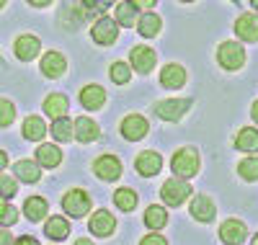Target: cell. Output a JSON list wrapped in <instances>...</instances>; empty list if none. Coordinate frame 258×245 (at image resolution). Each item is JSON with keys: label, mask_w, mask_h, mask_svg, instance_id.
Returning <instances> with one entry per match:
<instances>
[{"label": "cell", "mask_w": 258, "mask_h": 245, "mask_svg": "<svg viewBox=\"0 0 258 245\" xmlns=\"http://www.w3.org/2000/svg\"><path fill=\"white\" fill-rule=\"evenodd\" d=\"M199 152L194 150V147H181L173 152V160H170V168H173V173L178 178H191V175H197L199 170Z\"/></svg>", "instance_id": "6da1fadb"}, {"label": "cell", "mask_w": 258, "mask_h": 245, "mask_svg": "<svg viewBox=\"0 0 258 245\" xmlns=\"http://www.w3.org/2000/svg\"><path fill=\"white\" fill-rule=\"evenodd\" d=\"M217 59H220V65L225 70H240L243 62H245V49L238 41H225L217 49Z\"/></svg>", "instance_id": "7a4b0ae2"}, {"label": "cell", "mask_w": 258, "mask_h": 245, "mask_svg": "<svg viewBox=\"0 0 258 245\" xmlns=\"http://www.w3.org/2000/svg\"><path fill=\"white\" fill-rule=\"evenodd\" d=\"M62 209L68 212L70 217H83L91 212V196L85 194L83 189H73L62 196Z\"/></svg>", "instance_id": "3957f363"}, {"label": "cell", "mask_w": 258, "mask_h": 245, "mask_svg": "<svg viewBox=\"0 0 258 245\" xmlns=\"http://www.w3.org/2000/svg\"><path fill=\"white\" fill-rule=\"evenodd\" d=\"M160 196H163V202H165V204H170V207H181L186 199L191 196V186H188L186 181H176V178H170V181L163 183Z\"/></svg>", "instance_id": "277c9868"}, {"label": "cell", "mask_w": 258, "mask_h": 245, "mask_svg": "<svg viewBox=\"0 0 258 245\" xmlns=\"http://www.w3.org/2000/svg\"><path fill=\"white\" fill-rule=\"evenodd\" d=\"M191 103H194L191 98H168V101L155 103V114L160 119H165V121H176L191 108Z\"/></svg>", "instance_id": "5b68a950"}, {"label": "cell", "mask_w": 258, "mask_h": 245, "mask_svg": "<svg viewBox=\"0 0 258 245\" xmlns=\"http://www.w3.org/2000/svg\"><path fill=\"white\" fill-rule=\"evenodd\" d=\"M220 237H222L225 245H240L248 237L245 222H240V219H225L222 227H220Z\"/></svg>", "instance_id": "8992f818"}, {"label": "cell", "mask_w": 258, "mask_h": 245, "mask_svg": "<svg viewBox=\"0 0 258 245\" xmlns=\"http://www.w3.org/2000/svg\"><path fill=\"white\" fill-rule=\"evenodd\" d=\"M91 36H93V41H98V44H114V41H116V36H119V26H116V21H114V18H109V16L98 18V24L93 26Z\"/></svg>", "instance_id": "52a82bcc"}, {"label": "cell", "mask_w": 258, "mask_h": 245, "mask_svg": "<svg viewBox=\"0 0 258 245\" xmlns=\"http://www.w3.org/2000/svg\"><path fill=\"white\" fill-rule=\"evenodd\" d=\"M96 175L101 178V181H116V178L121 175V163L119 158H114V155H101V158L96 160L93 165Z\"/></svg>", "instance_id": "ba28073f"}, {"label": "cell", "mask_w": 258, "mask_h": 245, "mask_svg": "<svg viewBox=\"0 0 258 245\" xmlns=\"http://www.w3.org/2000/svg\"><path fill=\"white\" fill-rule=\"evenodd\" d=\"M129 62H132V68H135L137 73L147 75L150 70L155 68L158 57H155V52L150 49V47H135V49H132V54H129Z\"/></svg>", "instance_id": "9c48e42d"}, {"label": "cell", "mask_w": 258, "mask_h": 245, "mask_svg": "<svg viewBox=\"0 0 258 245\" xmlns=\"http://www.w3.org/2000/svg\"><path fill=\"white\" fill-rule=\"evenodd\" d=\"M121 135H124V140H132V142L142 140V137L147 135V119L140 116V114L126 116V119L121 121Z\"/></svg>", "instance_id": "30bf717a"}, {"label": "cell", "mask_w": 258, "mask_h": 245, "mask_svg": "<svg viewBox=\"0 0 258 245\" xmlns=\"http://www.w3.org/2000/svg\"><path fill=\"white\" fill-rule=\"evenodd\" d=\"M88 227H91L93 235L106 237V235H111V232H114L116 219H114L109 212H106V209H98V212H93V217H91V222H88Z\"/></svg>", "instance_id": "8fae6325"}, {"label": "cell", "mask_w": 258, "mask_h": 245, "mask_svg": "<svg viewBox=\"0 0 258 245\" xmlns=\"http://www.w3.org/2000/svg\"><path fill=\"white\" fill-rule=\"evenodd\" d=\"M235 34L243 41H258V16L253 13H243L235 21Z\"/></svg>", "instance_id": "7c38bea8"}, {"label": "cell", "mask_w": 258, "mask_h": 245, "mask_svg": "<svg viewBox=\"0 0 258 245\" xmlns=\"http://www.w3.org/2000/svg\"><path fill=\"white\" fill-rule=\"evenodd\" d=\"M135 168H137V173H140V175L150 178V175L160 173V168H163V160H160V155H158V152L147 150V152H142L140 158L135 160Z\"/></svg>", "instance_id": "4fadbf2b"}, {"label": "cell", "mask_w": 258, "mask_h": 245, "mask_svg": "<svg viewBox=\"0 0 258 245\" xmlns=\"http://www.w3.org/2000/svg\"><path fill=\"white\" fill-rule=\"evenodd\" d=\"M73 132H75V140H78V142H96L98 135H101V132H98V124H96L93 119H88V116L75 119Z\"/></svg>", "instance_id": "5bb4252c"}, {"label": "cell", "mask_w": 258, "mask_h": 245, "mask_svg": "<svg viewBox=\"0 0 258 245\" xmlns=\"http://www.w3.org/2000/svg\"><path fill=\"white\" fill-rule=\"evenodd\" d=\"M214 202L209 196L199 194V196H194V202H191V214L197 217V222H212L214 219Z\"/></svg>", "instance_id": "9a60e30c"}, {"label": "cell", "mask_w": 258, "mask_h": 245, "mask_svg": "<svg viewBox=\"0 0 258 245\" xmlns=\"http://www.w3.org/2000/svg\"><path fill=\"white\" fill-rule=\"evenodd\" d=\"M64 70H68V62H64V57L59 52H47L41 57V73L47 78H59Z\"/></svg>", "instance_id": "2e32d148"}, {"label": "cell", "mask_w": 258, "mask_h": 245, "mask_svg": "<svg viewBox=\"0 0 258 245\" xmlns=\"http://www.w3.org/2000/svg\"><path fill=\"white\" fill-rule=\"evenodd\" d=\"M80 103L91 111H98L103 103H106V91L101 85H85L80 91Z\"/></svg>", "instance_id": "e0dca14e"}, {"label": "cell", "mask_w": 258, "mask_h": 245, "mask_svg": "<svg viewBox=\"0 0 258 245\" xmlns=\"http://www.w3.org/2000/svg\"><path fill=\"white\" fill-rule=\"evenodd\" d=\"M160 83H163L165 88H170V91L183 88V83H186V70L181 68V65H165L163 73H160Z\"/></svg>", "instance_id": "ac0fdd59"}, {"label": "cell", "mask_w": 258, "mask_h": 245, "mask_svg": "<svg viewBox=\"0 0 258 245\" xmlns=\"http://www.w3.org/2000/svg\"><path fill=\"white\" fill-rule=\"evenodd\" d=\"M36 54H39V39L31 36V34L18 36V41H16V57L24 59V62H29V59H34Z\"/></svg>", "instance_id": "d6986e66"}, {"label": "cell", "mask_w": 258, "mask_h": 245, "mask_svg": "<svg viewBox=\"0 0 258 245\" xmlns=\"http://www.w3.org/2000/svg\"><path fill=\"white\" fill-rule=\"evenodd\" d=\"M16 178L24 183H39L41 178V168L36 160H18L16 163Z\"/></svg>", "instance_id": "ffe728a7"}, {"label": "cell", "mask_w": 258, "mask_h": 245, "mask_svg": "<svg viewBox=\"0 0 258 245\" xmlns=\"http://www.w3.org/2000/svg\"><path fill=\"white\" fill-rule=\"evenodd\" d=\"M68 106H70V101L64 98L62 93H52V96L44 101V114L52 116L54 121H57V119H64V114H68Z\"/></svg>", "instance_id": "44dd1931"}, {"label": "cell", "mask_w": 258, "mask_h": 245, "mask_svg": "<svg viewBox=\"0 0 258 245\" xmlns=\"http://www.w3.org/2000/svg\"><path fill=\"white\" fill-rule=\"evenodd\" d=\"M36 160H39V165H44V168H57L62 163V152H59L57 145H39Z\"/></svg>", "instance_id": "7402d4cb"}, {"label": "cell", "mask_w": 258, "mask_h": 245, "mask_svg": "<svg viewBox=\"0 0 258 245\" xmlns=\"http://www.w3.org/2000/svg\"><path fill=\"white\" fill-rule=\"evenodd\" d=\"M49 212V204L44 202L41 196H29L26 199V204H24V214L31 219V222H39V219H44Z\"/></svg>", "instance_id": "603a6c76"}, {"label": "cell", "mask_w": 258, "mask_h": 245, "mask_svg": "<svg viewBox=\"0 0 258 245\" xmlns=\"http://www.w3.org/2000/svg\"><path fill=\"white\" fill-rule=\"evenodd\" d=\"M44 232L52 240H64V237L70 235V222L64 219V217H52L47 225H44Z\"/></svg>", "instance_id": "cb8c5ba5"}, {"label": "cell", "mask_w": 258, "mask_h": 245, "mask_svg": "<svg viewBox=\"0 0 258 245\" xmlns=\"http://www.w3.org/2000/svg\"><path fill=\"white\" fill-rule=\"evenodd\" d=\"M137 29H140V34H142L145 39H153V36H158V31H160V16H155V11H150V13L140 16V24H137Z\"/></svg>", "instance_id": "d4e9b609"}, {"label": "cell", "mask_w": 258, "mask_h": 245, "mask_svg": "<svg viewBox=\"0 0 258 245\" xmlns=\"http://www.w3.org/2000/svg\"><path fill=\"white\" fill-rule=\"evenodd\" d=\"M44 135H47V124H44V119L29 116V119L24 121V137H26V140L36 142V140H41Z\"/></svg>", "instance_id": "484cf974"}, {"label": "cell", "mask_w": 258, "mask_h": 245, "mask_svg": "<svg viewBox=\"0 0 258 245\" xmlns=\"http://www.w3.org/2000/svg\"><path fill=\"white\" fill-rule=\"evenodd\" d=\"M238 150H245V152H255L258 150V129L253 127H245L238 132V140H235Z\"/></svg>", "instance_id": "4316f807"}, {"label": "cell", "mask_w": 258, "mask_h": 245, "mask_svg": "<svg viewBox=\"0 0 258 245\" xmlns=\"http://www.w3.org/2000/svg\"><path fill=\"white\" fill-rule=\"evenodd\" d=\"M145 225L150 227V230H160V227H165L168 225V214H165V209L163 207H147V212H145Z\"/></svg>", "instance_id": "83f0119b"}, {"label": "cell", "mask_w": 258, "mask_h": 245, "mask_svg": "<svg viewBox=\"0 0 258 245\" xmlns=\"http://www.w3.org/2000/svg\"><path fill=\"white\" fill-rule=\"evenodd\" d=\"M114 202H116V207H119L121 212H132V209L137 207V194H135L132 189H119V191L114 194Z\"/></svg>", "instance_id": "f1b7e54d"}, {"label": "cell", "mask_w": 258, "mask_h": 245, "mask_svg": "<svg viewBox=\"0 0 258 245\" xmlns=\"http://www.w3.org/2000/svg\"><path fill=\"white\" fill-rule=\"evenodd\" d=\"M52 137L59 142H70L73 140V119H57L52 121Z\"/></svg>", "instance_id": "f546056e"}, {"label": "cell", "mask_w": 258, "mask_h": 245, "mask_svg": "<svg viewBox=\"0 0 258 245\" xmlns=\"http://www.w3.org/2000/svg\"><path fill=\"white\" fill-rule=\"evenodd\" d=\"M135 6L132 3H119L116 6V24L119 26H126V29H132L135 26Z\"/></svg>", "instance_id": "4dcf8cb0"}, {"label": "cell", "mask_w": 258, "mask_h": 245, "mask_svg": "<svg viewBox=\"0 0 258 245\" xmlns=\"http://www.w3.org/2000/svg\"><path fill=\"white\" fill-rule=\"evenodd\" d=\"M238 173L245 178V181H258V158H245L238 165Z\"/></svg>", "instance_id": "1f68e13d"}, {"label": "cell", "mask_w": 258, "mask_h": 245, "mask_svg": "<svg viewBox=\"0 0 258 245\" xmlns=\"http://www.w3.org/2000/svg\"><path fill=\"white\" fill-rule=\"evenodd\" d=\"M109 75H111V80L119 83V85L129 83V78H132V75H129V68H126L124 62H114V65H111V70H109Z\"/></svg>", "instance_id": "d6a6232c"}, {"label": "cell", "mask_w": 258, "mask_h": 245, "mask_svg": "<svg viewBox=\"0 0 258 245\" xmlns=\"http://www.w3.org/2000/svg\"><path fill=\"white\" fill-rule=\"evenodd\" d=\"M18 191V181L11 175H0V199H11Z\"/></svg>", "instance_id": "836d02e7"}, {"label": "cell", "mask_w": 258, "mask_h": 245, "mask_svg": "<svg viewBox=\"0 0 258 245\" xmlns=\"http://www.w3.org/2000/svg\"><path fill=\"white\" fill-rule=\"evenodd\" d=\"M13 116H16L13 103H11V101H6V98H0V127L13 124Z\"/></svg>", "instance_id": "e575fe53"}, {"label": "cell", "mask_w": 258, "mask_h": 245, "mask_svg": "<svg viewBox=\"0 0 258 245\" xmlns=\"http://www.w3.org/2000/svg\"><path fill=\"white\" fill-rule=\"evenodd\" d=\"M16 219H18V209L16 207L6 204L3 209H0V225H3V227H13Z\"/></svg>", "instance_id": "d590c367"}, {"label": "cell", "mask_w": 258, "mask_h": 245, "mask_svg": "<svg viewBox=\"0 0 258 245\" xmlns=\"http://www.w3.org/2000/svg\"><path fill=\"white\" fill-rule=\"evenodd\" d=\"M140 245H168V242H165V237H160V235H155V232H153V235L142 237V242H140Z\"/></svg>", "instance_id": "8d00e7d4"}, {"label": "cell", "mask_w": 258, "mask_h": 245, "mask_svg": "<svg viewBox=\"0 0 258 245\" xmlns=\"http://www.w3.org/2000/svg\"><path fill=\"white\" fill-rule=\"evenodd\" d=\"M0 245H13V237L6 227H0Z\"/></svg>", "instance_id": "74e56055"}, {"label": "cell", "mask_w": 258, "mask_h": 245, "mask_svg": "<svg viewBox=\"0 0 258 245\" xmlns=\"http://www.w3.org/2000/svg\"><path fill=\"white\" fill-rule=\"evenodd\" d=\"M13 245H39V242H36V240H34L31 235H24V237H18V240H16Z\"/></svg>", "instance_id": "f35d334b"}, {"label": "cell", "mask_w": 258, "mask_h": 245, "mask_svg": "<svg viewBox=\"0 0 258 245\" xmlns=\"http://www.w3.org/2000/svg\"><path fill=\"white\" fill-rule=\"evenodd\" d=\"M132 6H135V8H147V11H150V8H155V3H153V0H135Z\"/></svg>", "instance_id": "ab89813d"}, {"label": "cell", "mask_w": 258, "mask_h": 245, "mask_svg": "<svg viewBox=\"0 0 258 245\" xmlns=\"http://www.w3.org/2000/svg\"><path fill=\"white\" fill-rule=\"evenodd\" d=\"M6 165H8V155H6L3 150H0V170H3Z\"/></svg>", "instance_id": "60d3db41"}, {"label": "cell", "mask_w": 258, "mask_h": 245, "mask_svg": "<svg viewBox=\"0 0 258 245\" xmlns=\"http://www.w3.org/2000/svg\"><path fill=\"white\" fill-rule=\"evenodd\" d=\"M250 114H253V121H258V101L253 103V108H250Z\"/></svg>", "instance_id": "b9f144b4"}, {"label": "cell", "mask_w": 258, "mask_h": 245, "mask_svg": "<svg viewBox=\"0 0 258 245\" xmlns=\"http://www.w3.org/2000/svg\"><path fill=\"white\" fill-rule=\"evenodd\" d=\"M73 245H93V242H91V240H85V237H80V240H75Z\"/></svg>", "instance_id": "7bdbcfd3"}, {"label": "cell", "mask_w": 258, "mask_h": 245, "mask_svg": "<svg viewBox=\"0 0 258 245\" xmlns=\"http://www.w3.org/2000/svg\"><path fill=\"white\" fill-rule=\"evenodd\" d=\"M250 245H258V235H255V237H253V242H250Z\"/></svg>", "instance_id": "ee69618b"}, {"label": "cell", "mask_w": 258, "mask_h": 245, "mask_svg": "<svg viewBox=\"0 0 258 245\" xmlns=\"http://www.w3.org/2000/svg\"><path fill=\"white\" fill-rule=\"evenodd\" d=\"M3 207H6V202H3V199H0V209H3Z\"/></svg>", "instance_id": "f6af8a7d"}, {"label": "cell", "mask_w": 258, "mask_h": 245, "mask_svg": "<svg viewBox=\"0 0 258 245\" xmlns=\"http://www.w3.org/2000/svg\"><path fill=\"white\" fill-rule=\"evenodd\" d=\"M3 6H6V3H3V0H0V8H3Z\"/></svg>", "instance_id": "bcb514c9"}, {"label": "cell", "mask_w": 258, "mask_h": 245, "mask_svg": "<svg viewBox=\"0 0 258 245\" xmlns=\"http://www.w3.org/2000/svg\"><path fill=\"white\" fill-rule=\"evenodd\" d=\"M253 6H255V8H258V0H255V3H253Z\"/></svg>", "instance_id": "7dc6e473"}]
</instances>
